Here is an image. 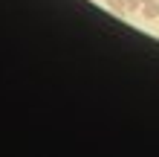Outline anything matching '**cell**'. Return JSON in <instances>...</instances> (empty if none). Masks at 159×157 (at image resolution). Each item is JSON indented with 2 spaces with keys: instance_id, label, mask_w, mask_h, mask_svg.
<instances>
[{
  "instance_id": "1",
  "label": "cell",
  "mask_w": 159,
  "mask_h": 157,
  "mask_svg": "<svg viewBox=\"0 0 159 157\" xmlns=\"http://www.w3.org/2000/svg\"><path fill=\"white\" fill-rule=\"evenodd\" d=\"M142 17H145V21H156V17H159V0L142 6Z\"/></svg>"
},
{
  "instance_id": "2",
  "label": "cell",
  "mask_w": 159,
  "mask_h": 157,
  "mask_svg": "<svg viewBox=\"0 0 159 157\" xmlns=\"http://www.w3.org/2000/svg\"><path fill=\"white\" fill-rule=\"evenodd\" d=\"M110 12H116V15H125L127 12V0H104Z\"/></svg>"
},
{
  "instance_id": "3",
  "label": "cell",
  "mask_w": 159,
  "mask_h": 157,
  "mask_svg": "<svg viewBox=\"0 0 159 157\" xmlns=\"http://www.w3.org/2000/svg\"><path fill=\"white\" fill-rule=\"evenodd\" d=\"M145 0H127V12H142Z\"/></svg>"
},
{
  "instance_id": "4",
  "label": "cell",
  "mask_w": 159,
  "mask_h": 157,
  "mask_svg": "<svg viewBox=\"0 0 159 157\" xmlns=\"http://www.w3.org/2000/svg\"><path fill=\"white\" fill-rule=\"evenodd\" d=\"M145 3H153V0H145Z\"/></svg>"
}]
</instances>
